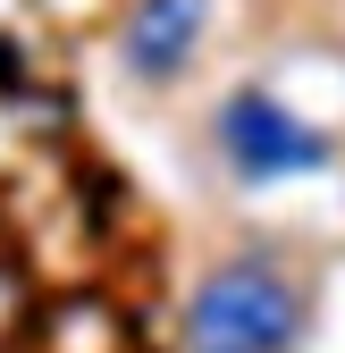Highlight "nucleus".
Here are the masks:
<instances>
[{
	"label": "nucleus",
	"instance_id": "3",
	"mask_svg": "<svg viewBox=\"0 0 345 353\" xmlns=\"http://www.w3.org/2000/svg\"><path fill=\"white\" fill-rule=\"evenodd\" d=\"M202 9L210 0H135V17H126V59H135L144 76L186 68L194 42H202Z\"/></svg>",
	"mask_w": 345,
	"mask_h": 353
},
{
	"label": "nucleus",
	"instance_id": "2",
	"mask_svg": "<svg viewBox=\"0 0 345 353\" xmlns=\"http://www.w3.org/2000/svg\"><path fill=\"white\" fill-rule=\"evenodd\" d=\"M219 135H228V160L244 176H295V168H320V152H328L312 126L286 118L270 93H236L228 118H219Z\"/></svg>",
	"mask_w": 345,
	"mask_h": 353
},
{
	"label": "nucleus",
	"instance_id": "1",
	"mask_svg": "<svg viewBox=\"0 0 345 353\" xmlns=\"http://www.w3.org/2000/svg\"><path fill=\"white\" fill-rule=\"evenodd\" d=\"M304 328V294L262 261H236L194 294V353H286Z\"/></svg>",
	"mask_w": 345,
	"mask_h": 353
}]
</instances>
